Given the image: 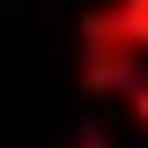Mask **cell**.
I'll return each mask as SVG.
<instances>
[{
  "label": "cell",
  "instance_id": "3",
  "mask_svg": "<svg viewBox=\"0 0 148 148\" xmlns=\"http://www.w3.org/2000/svg\"><path fill=\"white\" fill-rule=\"evenodd\" d=\"M82 148H104V133H82Z\"/></svg>",
  "mask_w": 148,
  "mask_h": 148
},
{
  "label": "cell",
  "instance_id": "1",
  "mask_svg": "<svg viewBox=\"0 0 148 148\" xmlns=\"http://www.w3.org/2000/svg\"><path fill=\"white\" fill-rule=\"evenodd\" d=\"M148 59V0H111L82 22V82L96 96H126Z\"/></svg>",
  "mask_w": 148,
  "mask_h": 148
},
{
  "label": "cell",
  "instance_id": "2",
  "mask_svg": "<svg viewBox=\"0 0 148 148\" xmlns=\"http://www.w3.org/2000/svg\"><path fill=\"white\" fill-rule=\"evenodd\" d=\"M126 111H133V119H141V126H148V74H141V82H133V89H126Z\"/></svg>",
  "mask_w": 148,
  "mask_h": 148
}]
</instances>
